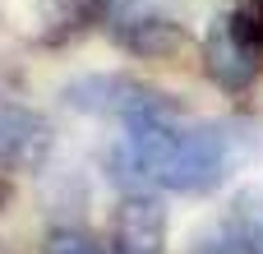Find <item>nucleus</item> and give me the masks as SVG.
<instances>
[{"label":"nucleus","instance_id":"nucleus-1","mask_svg":"<svg viewBox=\"0 0 263 254\" xmlns=\"http://www.w3.org/2000/svg\"><path fill=\"white\" fill-rule=\"evenodd\" d=\"M106 171L125 190L208 194L231 171V139L222 125H185L180 116L139 120L106 153Z\"/></svg>","mask_w":263,"mask_h":254},{"label":"nucleus","instance_id":"nucleus-2","mask_svg":"<svg viewBox=\"0 0 263 254\" xmlns=\"http://www.w3.org/2000/svg\"><path fill=\"white\" fill-rule=\"evenodd\" d=\"M65 106L69 111H83V116H106V120H120V125H139V120H171V116H185V106L143 83V79H129V74H83L74 83H65Z\"/></svg>","mask_w":263,"mask_h":254},{"label":"nucleus","instance_id":"nucleus-3","mask_svg":"<svg viewBox=\"0 0 263 254\" xmlns=\"http://www.w3.org/2000/svg\"><path fill=\"white\" fill-rule=\"evenodd\" d=\"M203 69L217 88L227 93H245L263 69V42L259 28L250 19V9L240 14H222L213 23V32L203 37Z\"/></svg>","mask_w":263,"mask_h":254},{"label":"nucleus","instance_id":"nucleus-4","mask_svg":"<svg viewBox=\"0 0 263 254\" xmlns=\"http://www.w3.org/2000/svg\"><path fill=\"white\" fill-rule=\"evenodd\" d=\"M106 250L111 254H162L166 250V208L148 190H129L106 222Z\"/></svg>","mask_w":263,"mask_h":254},{"label":"nucleus","instance_id":"nucleus-5","mask_svg":"<svg viewBox=\"0 0 263 254\" xmlns=\"http://www.w3.org/2000/svg\"><path fill=\"white\" fill-rule=\"evenodd\" d=\"M116 42L134 56H148V60H162V56H176L185 46V28L176 19H166L162 9L143 5V0H125L106 14Z\"/></svg>","mask_w":263,"mask_h":254},{"label":"nucleus","instance_id":"nucleus-6","mask_svg":"<svg viewBox=\"0 0 263 254\" xmlns=\"http://www.w3.org/2000/svg\"><path fill=\"white\" fill-rule=\"evenodd\" d=\"M51 153V125L28 111V106H9L0 102V167H42Z\"/></svg>","mask_w":263,"mask_h":254},{"label":"nucleus","instance_id":"nucleus-7","mask_svg":"<svg viewBox=\"0 0 263 254\" xmlns=\"http://www.w3.org/2000/svg\"><path fill=\"white\" fill-rule=\"evenodd\" d=\"M222 231H227L236 245H245L250 254H263V194L259 190H245V194L227 208Z\"/></svg>","mask_w":263,"mask_h":254},{"label":"nucleus","instance_id":"nucleus-8","mask_svg":"<svg viewBox=\"0 0 263 254\" xmlns=\"http://www.w3.org/2000/svg\"><path fill=\"white\" fill-rule=\"evenodd\" d=\"M37 14L46 23V42H65L97 19V0H37Z\"/></svg>","mask_w":263,"mask_h":254},{"label":"nucleus","instance_id":"nucleus-9","mask_svg":"<svg viewBox=\"0 0 263 254\" xmlns=\"http://www.w3.org/2000/svg\"><path fill=\"white\" fill-rule=\"evenodd\" d=\"M46 254H102V245H92V236L83 231H55L46 241Z\"/></svg>","mask_w":263,"mask_h":254},{"label":"nucleus","instance_id":"nucleus-10","mask_svg":"<svg viewBox=\"0 0 263 254\" xmlns=\"http://www.w3.org/2000/svg\"><path fill=\"white\" fill-rule=\"evenodd\" d=\"M250 19H254V28H259V42H263V0L250 5Z\"/></svg>","mask_w":263,"mask_h":254},{"label":"nucleus","instance_id":"nucleus-11","mask_svg":"<svg viewBox=\"0 0 263 254\" xmlns=\"http://www.w3.org/2000/svg\"><path fill=\"white\" fill-rule=\"evenodd\" d=\"M9 194H14V190H9V180H5V167H0V208L9 204Z\"/></svg>","mask_w":263,"mask_h":254},{"label":"nucleus","instance_id":"nucleus-12","mask_svg":"<svg viewBox=\"0 0 263 254\" xmlns=\"http://www.w3.org/2000/svg\"><path fill=\"white\" fill-rule=\"evenodd\" d=\"M0 254H9V250H5V241H0Z\"/></svg>","mask_w":263,"mask_h":254}]
</instances>
